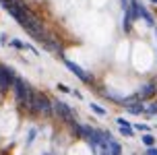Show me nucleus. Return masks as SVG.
<instances>
[{
    "label": "nucleus",
    "instance_id": "12",
    "mask_svg": "<svg viewBox=\"0 0 157 155\" xmlns=\"http://www.w3.org/2000/svg\"><path fill=\"white\" fill-rule=\"evenodd\" d=\"M132 126H134V130L141 132V134H143V132H151V126H149V124H145V122H134Z\"/></svg>",
    "mask_w": 157,
    "mask_h": 155
},
{
    "label": "nucleus",
    "instance_id": "3",
    "mask_svg": "<svg viewBox=\"0 0 157 155\" xmlns=\"http://www.w3.org/2000/svg\"><path fill=\"white\" fill-rule=\"evenodd\" d=\"M54 120H58L60 124L68 126L72 120H77V112L62 99H54Z\"/></svg>",
    "mask_w": 157,
    "mask_h": 155
},
{
    "label": "nucleus",
    "instance_id": "14",
    "mask_svg": "<svg viewBox=\"0 0 157 155\" xmlns=\"http://www.w3.org/2000/svg\"><path fill=\"white\" fill-rule=\"evenodd\" d=\"M56 89H58V91H62V93H72V89H68L64 83H58V85H56Z\"/></svg>",
    "mask_w": 157,
    "mask_h": 155
},
{
    "label": "nucleus",
    "instance_id": "9",
    "mask_svg": "<svg viewBox=\"0 0 157 155\" xmlns=\"http://www.w3.org/2000/svg\"><path fill=\"white\" fill-rule=\"evenodd\" d=\"M141 143H143L145 149L147 147H157V134L155 132H143L141 134Z\"/></svg>",
    "mask_w": 157,
    "mask_h": 155
},
{
    "label": "nucleus",
    "instance_id": "11",
    "mask_svg": "<svg viewBox=\"0 0 157 155\" xmlns=\"http://www.w3.org/2000/svg\"><path fill=\"white\" fill-rule=\"evenodd\" d=\"M89 110H91L93 114H97L99 118H105V116H108V110L101 108V106H99V103H95V101H91V103H89Z\"/></svg>",
    "mask_w": 157,
    "mask_h": 155
},
{
    "label": "nucleus",
    "instance_id": "15",
    "mask_svg": "<svg viewBox=\"0 0 157 155\" xmlns=\"http://www.w3.org/2000/svg\"><path fill=\"white\" fill-rule=\"evenodd\" d=\"M143 155H157V147H147L143 151Z\"/></svg>",
    "mask_w": 157,
    "mask_h": 155
},
{
    "label": "nucleus",
    "instance_id": "17",
    "mask_svg": "<svg viewBox=\"0 0 157 155\" xmlns=\"http://www.w3.org/2000/svg\"><path fill=\"white\" fill-rule=\"evenodd\" d=\"M153 31H155V37H157V27H153Z\"/></svg>",
    "mask_w": 157,
    "mask_h": 155
},
{
    "label": "nucleus",
    "instance_id": "1",
    "mask_svg": "<svg viewBox=\"0 0 157 155\" xmlns=\"http://www.w3.org/2000/svg\"><path fill=\"white\" fill-rule=\"evenodd\" d=\"M27 118H41V120H52L54 118V99L48 95V93L35 89L33 95V103Z\"/></svg>",
    "mask_w": 157,
    "mask_h": 155
},
{
    "label": "nucleus",
    "instance_id": "6",
    "mask_svg": "<svg viewBox=\"0 0 157 155\" xmlns=\"http://www.w3.org/2000/svg\"><path fill=\"white\" fill-rule=\"evenodd\" d=\"M116 126H118V132H120V137H124V139H132L134 137V126H132V122H128L126 118H122V116H118L116 118Z\"/></svg>",
    "mask_w": 157,
    "mask_h": 155
},
{
    "label": "nucleus",
    "instance_id": "13",
    "mask_svg": "<svg viewBox=\"0 0 157 155\" xmlns=\"http://www.w3.org/2000/svg\"><path fill=\"white\" fill-rule=\"evenodd\" d=\"M35 137H37V128H31V130H29V134H27V147H29L33 141H35Z\"/></svg>",
    "mask_w": 157,
    "mask_h": 155
},
{
    "label": "nucleus",
    "instance_id": "5",
    "mask_svg": "<svg viewBox=\"0 0 157 155\" xmlns=\"http://www.w3.org/2000/svg\"><path fill=\"white\" fill-rule=\"evenodd\" d=\"M136 95H139V99L141 101H151L157 97V81H145V83H141V87L136 89Z\"/></svg>",
    "mask_w": 157,
    "mask_h": 155
},
{
    "label": "nucleus",
    "instance_id": "8",
    "mask_svg": "<svg viewBox=\"0 0 157 155\" xmlns=\"http://www.w3.org/2000/svg\"><path fill=\"white\" fill-rule=\"evenodd\" d=\"M105 151H108V155H122L124 153V147H122V143L118 139H110L108 145H105Z\"/></svg>",
    "mask_w": 157,
    "mask_h": 155
},
{
    "label": "nucleus",
    "instance_id": "10",
    "mask_svg": "<svg viewBox=\"0 0 157 155\" xmlns=\"http://www.w3.org/2000/svg\"><path fill=\"white\" fill-rule=\"evenodd\" d=\"M145 116L147 118H157V99H151L145 103Z\"/></svg>",
    "mask_w": 157,
    "mask_h": 155
},
{
    "label": "nucleus",
    "instance_id": "4",
    "mask_svg": "<svg viewBox=\"0 0 157 155\" xmlns=\"http://www.w3.org/2000/svg\"><path fill=\"white\" fill-rule=\"evenodd\" d=\"M17 77H19V75H17V70L13 68V66L0 62V95H4V93H8L13 89Z\"/></svg>",
    "mask_w": 157,
    "mask_h": 155
},
{
    "label": "nucleus",
    "instance_id": "2",
    "mask_svg": "<svg viewBox=\"0 0 157 155\" xmlns=\"http://www.w3.org/2000/svg\"><path fill=\"white\" fill-rule=\"evenodd\" d=\"M60 60H62V64H64V66H66L68 70H71L72 75H75V77H77L78 81L83 83V85H87V87H93V89H97V87H99V85H97V81H95V77L91 75V72H89V70H85V68H83L81 64H77V62L68 60L66 56H64V58H60Z\"/></svg>",
    "mask_w": 157,
    "mask_h": 155
},
{
    "label": "nucleus",
    "instance_id": "18",
    "mask_svg": "<svg viewBox=\"0 0 157 155\" xmlns=\"http://www.w3.org/2000/svg\"><path fill=\"white\" fill-rule=\"evenodd\" d=\"M149 2H151V0H149Z\"/></svg>",
    "mask_w": 157,
    "mask_h": 155
},
{
    "label": "nucleus",
    "instance_id": "16",
    "mask_svg": "<svg viewBox=\"0 0 157 155\" xmlns=\"http://www.w3.org/2000/svg\"><path fill=\"white\" fill-rule=\"evenodd\" d=\"M71 95H75L77 99H83V93H81V91H77V89H72V93H71Z\"/></svg>",
    "mask_w": 157,
    "mask_h": 155
},
{
    "label": "nucleus",
    "instance_id": "7",
    "mask_svg": "<svg viewBox=\"0 0 157 155\" xmlns=\"http://www.w3.org/2000/svg\"><path fill=\"white\" fill-rule=\"evenodd\" d=\"M124 110L130 114V116H145V101L136 99V101H132V103L124 106Z\"/></svg>",
    "mask_w": 157,
    "mask_h": 155
}]
</instances>
